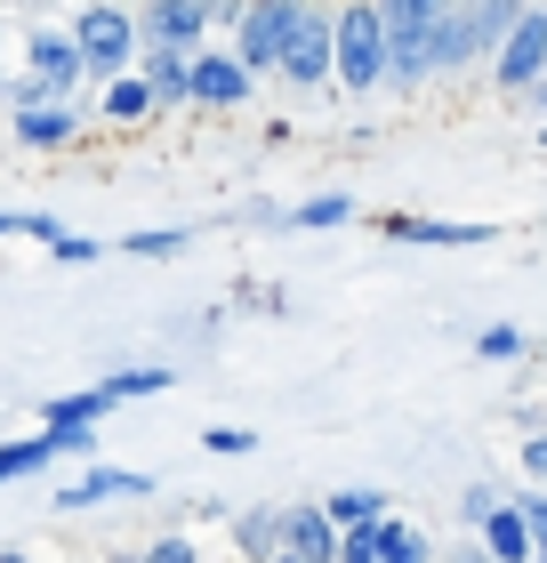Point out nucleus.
Here are the masks:
<instances>
[{
	"label": "nucleus",
	"instance_id": "nucleus-1",
	"mask_svg": "<svg viewBox=\"0 0 547 563\" xmlns=\"http://www.w3.org/2000/svg\"><path fill=\"white\" fill-rule=\"evenodd\" d=\"M395 65V48H386V24L371 9H354V16H338V73H347L354 89H371L379 73Z\"/></svg>",
	"mask_w": 547,
	"mask_h": 563
},
{
	"label": "nucleus",
	"instance_id": "nucleus-2",
	"mask_svg": "<svg viewBox=\"0 0 547 563\" xmlns=\"http://www.w3.org/2000/svg\"><path fill=\"white\" fill-rule=\"evenodd\" d=\"M386 24V41H395V73H403V81H419V73H427V48H435V9H427V0H403V9L395 16H379Z\"/></svg>",
	"mask_w": 547,
	"mask_h": 563
},
{
	"label": "nucleus",
	"instance_id": "nucleus-3",
	"mask_svg": "<svg viewBox=\"0 0 547 563\" xmlns=\"http://www.w3.org/2000/svg\"><path fill=\"white\" fill-rule=\"evenodd\" d=\"M330 57H338V33H330L322 16H298L291 41H282V73H291V81H322Z\"/></svg>",
	"mask_w": 547,
	"mask_h": 563
},
{
	"label": "nucleus",
	"instance_id": "nucleus-4",
	"mask_svg": "<svg viewBox=\"0 0 547 563\" xmlns=\"http://www.w3.org/2000/svg\"><path fill=\"white\" fill-rule=\"evenodd\" d=\"M73 48H81V65H97V73L129 65V16H113V9H89V16H81V33H73Z\"/></svg>",
	"mask_w": 547,
	"mask_h": 563
},
{
	"label": "nucleus",
	"instance_id": "nucleus-5",
	"mask_svg": "<svg viewBox=\"0 0 547 563\" xmlns=\"http://www.w3.org/2000/svg\"><path fill=\"white\" fill-rule=\"evenodd\" d=\"M73 81H81V48L57 41V33H41V41H33V97H57V89H73ZM33 97H24V113H33Z\"/></svg>",
	"mask_w": 547,
	"mask_h": 563
},
{
	"label": "nucleus",
	"instance_id": "nucleus-6",
	"mask_svg": "<svg viewBox=\"0 0 547 563\" xmlns=\"http://www.w3.org/2000/svg\"><path fill=\"white\" fill-rule=\"evenodd\" d=\"M539 65H547V16H524L500 48V81L524 89V81H539Z\"/></svg>",
	"mask_w": 547,
	"mask_h": 563
},
{
	"label": "nucleus",
	"instance_id": "nucleus-7",
	"mask_svg": "<svg viewBox=\"0 0 547 563\" xmlns=\"http://www.w3.org/2000/svg\"><path fill=\"white\" fill-rule=\"evenodd\" d=\"M291 24H298V9H258L242 24V65H274L282 41H291Z\"/></svg>",
	"mask_w": 547,
	"mask_h": 563
},
{
	"label": "nucleus",
	"instance_id": "nucleus-8",
	"mask_svg": "<svg viewBox=\"0 0 547 563\" xmlns=\"http://www.w3.org/2000/svg\"><path fill=\"white\" fill-rule=\"evenodd\" d=\"M145 492V475H81V483H65L57 507H89V499H138Z\"/></svg>",
	"mask_w": 547,
	"mask_h": 563
},
{
	"label": "nucleus",
	"instance_id": "nucleus-9",
	"mask_svg": "<svg viewBox=\"0 0 547 563\" xmlns=\"http://www.w3.org/2000/svg\"><path fill=\"white\" fill-rule=\"evenodd\" d=\"M282 540L298 548V563H330L338 548H330V516H291L282 523Z\"/></svg>",
	"mask_w": 547,
	"mask_h": 563
},
{
	"label": "nucleus",
	"instance_id": "nucleus-10",
	"mask_svg": "<svg viewBox=\"0 0 547 563\" xmlns=\"http://www.w3.org/2000/svg\"><path fill=\"white\" fill-rule=\"evenodd\" d=\"M17 137L24 145H65L73 137V113L65 106H33V113H17Z\"/></svg>",
	"mask_w": 547,
	"mask_h": 563
},
{
	"label": "nucleus",
	"instance_id": "nucleus-11",
	"mask_svg": "<svg viewBox=\"0 0 547 563\" xmlns=\"http://www.w3.org/2000/svg\"><path fill=\"white\" fill-rule=\"evenodd\" d=\"M194 89L210 97V106H233V97H242L250 81H242V65H218V57H201V65H194Z\"/></svg>",
	"mask_w": 547,
	"mask_h": 563
},
{
	"label": "nucleus",
	"instance_id": "nucleus-12",
	"mask_svg": "<svg viewBox=\"0 0 547 563\" xmlns=\"http://www.w3.org/2000/svg\"><path fill=\"white\" fill-rule=\"evenodd\" d=\"M145 33H153V41H162L169 57H177V48H186V41L201 33V9H153V16H145Z\"/></svg>",
	"mask_w": 547,
	"mask_h": 563
},
{
	"label": "nucleus",
	"instance_id": "nucleus-13",
	"mask_svg": "<svg viewBox=\"0 0 547 563\" xmlns=\"http://www.w3.org/2000/svg\"><path fill=\"white\" fill-rule=\"evenodd\" d=\"M162 387H177L169 371H113V378H106L113 402H138V395H162Z\"/></svg>",
	"mask_w": 547,
	"mask_h": 563
},
{
	"label": "nucleus",
	"instance_id": "nucleus-14",
	"mask_svg": "<svg viewBox=\"0 0 547 563\" xmlns=\"http://www.w3.org/2000/svg\"><path fill=\"white\" fill-rule=\"evenodd\" d=\"M491 548H500V563H515V555H532V531L515 523V507H500V516H491Z\"/></svg>",
	"mask_w": 547,
	"mask_h": 563
},
{
	"label": "nucleus",
	"instance_id": "nucleus-15",
	"mask_svg": "<svg viewBox=\"0 0 547 563\" xmlns=\"http://www.w3.org/2000/svg\"><path fill=\"white\" fill-rule=\"evenodd\" d=\"M395 234H403V242H483V225H427V218H403Z\"/></svg>",
	"mask_w": 547,
	"mask_h": 563
},
{
	"label": "nucleus",
	"instance_id": "nucleus-16",
	"mask_svg": "<svg viewBox=\"0 0 547 563\" xmlns=\"http://www.w3.org/2000/svg\"><path fill=\"white\" fill-rule=\"evenodd\" d=\"M186 89H194V65L162 48V57H153V97H186Z\"/></svg>",
	"mask_w": 547,
	"mask_h": 563
},
{
	"label": "nucleus",
	"instance_id": "nucleus-17",
	"mask_svg": "<svg viewBox=\"0 0 547 563\" xmlns=\"http://www.w3.org/2000/svg\"><path fill=\"white\" fill-rule=\"evenodd\" d=\"M379 507H386L379 492H338V499L322 507V516H338V523H371V516H379ZM371 531H379V523H371Z\"/></svg>",
	"mask_w": 547,
	"mask_h": 563
},
{
	"label": "nucleus",
	"instance_id": "nucleus-18",
	"mask_svg": "<svg viewBox=\"0 0 547 563\" xmlns=\"http://www.w3.org/2000/svg\"><path fill=\"white\" fill-rule=\"evenodd\" d=\"M145 97H153L145 81H113V89H106V113H121V121H129V113H145Z\"/></svg>",
	"mask_w": 547,
	"mask_h": 563
},
{
	"label": "nucleus",
	"instance_id": "nucleus-19",
	"mask_svg": "<svg viewBox=\"0 0 547 563\" xmlns=\"http://www.w3.org/2000/svg\"><path fill=\"white\" fill-rule=\"evenodd\" d=\"M274 540H282L274 516H250V523H242V548H250V555H274Z\"/></svg>",
	"mask_w": 547,
	"mask_h": 563
},
{
	"label": "nucleus",
	"instance_id": "nucleus-20",
	"mask_svg": "<svg viewBox=\"0 0 547 563\" xmlns=\"http://www.w3.org/2000/svg\"><path fill=\"white\" fill-rule=\"evenodd\" d=\"M379 563H419V540L411 531H379Z\"/></svg>",
	"mask_w": 547,
	"mask_h": 563
},
{
	"label": "nucleus",
	"instance_id": "nucleus-21",
	"mask_svg": "<svg viewBox=\"0 0 547 563\" xmlns=\"http://www.w3.org/2000/svg\"><path fill=\"white\" fill-rule=\"evenodd\" d=\"M57 258H65V266H89V258H97V242H81V234H57Z\"/></svg>",
	"mask_w": 547,
	"mask_h": 563
},
{
	"label": "nucleus",
	"instance_id": "nucleus-22",
	"mask_svg": "<svg viewBox=\"0 0 547 563\" xmlns=\"http://www.w3.org/2000/svg\"><path fill=\"white\" fill-rule=\"evenodd\" d=\"M338 218H347V201H338V194L315 201V210H298V225H338Z\"/></svg>",
	"mask_w": 547,
	"mask_h": 563
},
{
	"label": "nucleus",
	"instance_id": "nucleus-23",
	"mask_svg": "<svg viewBox=\"0 0 547 563\" xmlns=\"http://www.w3.org/2000/svg\"><path fill=\"white\" fill-rule=\"evenodd\" d=\"M338 563H379V531H362V540L338 548Z\"/></svg>",
	"mask_w": 547,
	"mask_h": 563
},
{
	"label": "nucleus",
	"instance_id": "nucleus-24",
	"mask_svg": "<svg viewBox=\"0 0 547 563\" xmlns=\"http://www.w3.org/2000/svg\"><path fill=\"white\" fill-rule=\"evenodd\" d=\"M138 563H194V548H186V540H162V548L138 555Z\"/></svg>",
	"mask_w": 547,
	"mask_h": 563
},
{
	"label": "nucleus",
	"instance_id": "nucleus-25",
	"mask_svg": "<svg viewBox=\"0 0 547 563\" xmlns=\"http://www.w3.org/2000/svg\"><path fill=\"white\" fill-rule=\"evenodd\" d=\"M524 516H532V531H539V548H547V499H539V507H524Z\"/></svg>",
	"mask_w": 547,
	"mask_h": 563
},
{
	"label": "nucleus",
	"instance_id": "nucleus-26",
	"mask_svg": "<svg viewBox=\"0 0 547 563\" xmlns=\"http://www.w3.org/2000/svg\"><path fill=\"white\" fill-rule=\"evenodd\" d=\"M524 459H532V467H539V475H547V434H539V443H532V451H524Z\"/></svg>",
	"mask_w": 547,
	"mask_h": 563
},
{
	"label": "nucleus",
	"instance_id": "nucleus-27",
	"mask_svg": "<svg viewBox=\"0 0 547 563\" xmlns=\"http://www.w3.org/2000/svg\"><path fill=\"white\" fill-rule=\"evenodd\" d=\"M0 563H24V555H0Z\"/></svg>",
	"mask_w": 547,
	"mask_h": 563
},
{
	"label": "nucleus",
	"instance_id": "nucleus-28",
	"mask_svg": "<svg viewBox=\"0 0 547 563\" xmlns=\"http://www.w3.org/2000/svg\"><path fill=\"white\" fill-rule=\"evenodd\" d=\"M467 563H483V555H467Z\"/></svg>",
	"mask_w": 547,
	"mask_h": 563
}]
</instances>
